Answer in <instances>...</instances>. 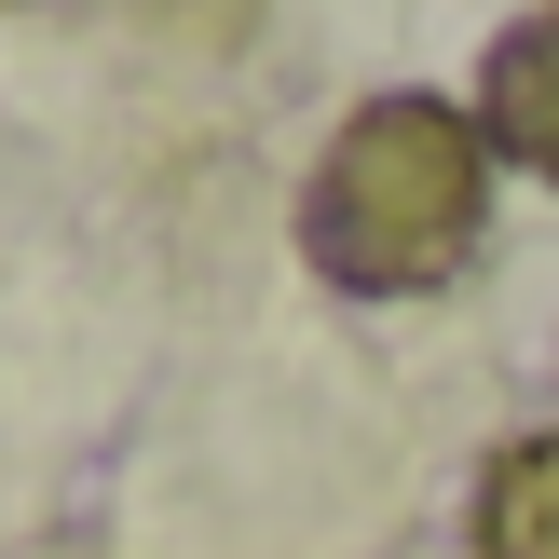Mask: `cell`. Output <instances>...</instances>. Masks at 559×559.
Segmentation results:
<instances>
[{"mask_svg": "<svg viewBox=\"0 0 559 559\" xmlns=\"http://www.w3.org/2000/svg\"><path fill=\"white\" fill-rule=\"evenodd\" d=\"M478 559H559V424L491 451L478 478Z\"/></svg>", "mask_w": 559, "mask_h": 559, "instance_id": "3", "label": "cell"}, {"mask_svg": "<svg viewBox=\"0 0 559 559\" xmlns=\"http://www.w3.org/2000/svg\"><path fill=\"white\" fill-rule=\"evenodd\" d=\"M491 233V136L451 96H369L300 191V260L355 300H424Z\"/></svg>", "mask_w": 559, "mask_h": 559, "instance_id": "1", "label": "cell"}, {"mask_svg": "<svg viewBox=\"0 0 559 559\" xmlns=\"http://www.w3.org/2000/svg\"><path fill=\"white\" fill-rule=\"evenodd\" d=\"M478 136H491V164H519V178H559V14H533V27L491 41Z\"/></svg>", "mask_w": 559, "mask_h": 559, "instance_id": "2", "label": "cell"}]
</instances>
